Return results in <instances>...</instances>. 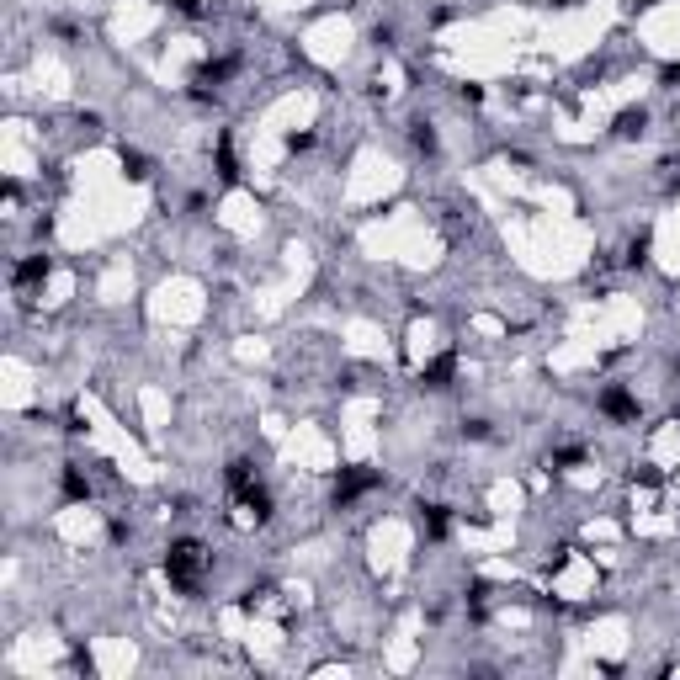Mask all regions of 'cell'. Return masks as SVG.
<instances>
[{
    "mask_svg": "<svg viewBox=\"0 0 680 680\" xmlns=\"http://www.w3.org/2000/svg\"><path fill=\"white\" fill-rule=\"evenodd\" d=\"M202 564H208V558H202L197 542H176V548H170V558H165V574H170V585H176V590L192 595L197 580H202Z\"/></svg>",
    "mask_w": 680,
    "mask_h": 680,
    "instance_id": "6da1fadb",
    "label": "cell"
},
{
    "mask_svg": "<svg viewBox=\"0 0 680 680\" xmlns=\"http://www.w3.org/2000/svg\"><path fill=\"white\" fill-rule=\"evenodd\" d=\"M633 6H649V0H633Z\"/></svg>",
    "mask_w": 680,
    "mask_h": 680,
    "instance_id": "7a4b0ae2",
    "label": "cell"
}]
</instances>
